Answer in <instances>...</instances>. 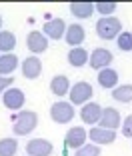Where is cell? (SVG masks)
Here are the masks:
<instances>
[{
  "instance_id": "cell-13",
  "label": "cell",
  "mask_w": 132,
  "mask_h": 156,
  "mask_svg": "<svg viewBox=\"0 0 132 156\" xmlns=\"http://www.w3.org/2000/svg\"><path fill=\"white\" fill-rule=\"evenodd\" d=\"M122 124L120 120V112L116 108H102V116H100V128H108V130H116Z\"/></svg>"
},
{
  "instance_id": "cell-23",
  "label": "cell",
  "mask_w": 132,
  "mask_h": 156,
  "mask_svg": "<svg viewBox=\"0 0 132 156\" xmlns=\"http://www.w3.org/2000/svg\"><path fill=\"white\" fill-rule=\"evenodd\" d=\"M18 150V142L14 138H2L0 140V156H14Z\"/></svg>"
},
{
  "instance_id": "cell-1",
  "label": "cell",
  "mask_w": 132,
  "mask_h": 156,
  "mask_svg": "<svg viewBox=\"0 0 132 156\" xmlns=\"http://www.w3.org/2000/svg\"><path fill=\"white\" fill-rule=\"evenodd\" d=\"M38 126V114L32 110H20L12 124V130L16 136H26Z\"/></svg>"
},
{
  "instance_id": "cell-18",
  "label": "cell",
  "mask_w": 132,
  "mask_h": 156,
  "mask_svg": "<svg viewBox=\"0 0 132 156\" xmlns=\"http://www.w3.org/2000/svg\"><path fill=\"white\" fill-rule=\"evenodd\" d=\"M98 84L102 88H116L118 84V72L112 68H104L98 72Z\"/></svg>"
},
{
  "instance_id": "cell-11",
  "label": "cell",
  "mask_w": 132,
  "mask_h": 156,
  "mask_svg": "<svg viewBox=\"0 0 132 156\" xmlns=\"http://www.w3.org/2000/svg\"><path fill=\"white\" fill-rule=\"evenodd\" d=\"M100 116H102V106L96 104V102H88V104L82 106V112H80V118L84 124H96L100 122Z\"/></svg>"
},
{
  "instance_id": "cell-12",
  "label": "cell",
  "mask_w": 132,
  "mask_h": 156,
  "mask_svg": "<svg viewBox=\"0 0 132 156\" xmlns=\"http://www.w3.org/2000/svg\"><path fill=\"white\" fill-rule=\"evenodd\" d=\"M40 72H42L40 58H36V56H28V58H24V62H22L24 78H28V80H36V78L40 76Z\"/></svg>"
},
{
  "instance_id": "cell-19",
  "label": "cell",
  "mask_w": 132,
  "mask_h": 156,
  "mask_svg": "<svg viewBox=\"0 0 132 156\" xmlns=\"http://www.w3.org/2000/svg\"><path fill=\"white\" fill-rule=\"evenodd\" d=\"M70 12L76 18H90L94 12V4L92 2H70Z\"/></svg>"
},
{
  "instance_id": "cell-26",
  "label": "cell",
  "mask_w": 132,
  "mask_h": 156,
  "mask_svg": "<svg viewBox=\"0 0 132 156\" xmlns=\"http://www.w3.org/2000/svg\"><path fill=\"white\" fill-rule=\"evenodd\" d=\"M116 2H96L94 4V8L98 10V12L100 14H104V16H110V14L114 12V10H116Z\"/></svg>"
},
{
  "instance_id": "cell-15",
  "label": "cell",
  "mask_w": 132,
  "mask_h": 156,
  "mask_svg": "<svg viewBox=\"0 0 132 156\" xmlns=\"http://www.w3.org/2000/svg\"><path fill=\"white\" fill-rule=\"evenodd\" d=\"M86 38V30L80 26V24H70L66 28V44H70L72 48H76L78 44H82Z\"/></svg>"
},
{
  "instance_id": "cell-28",
  "label": "cell",
  "mask_w": 132,
  "mask_h": 156,
  "mask_svg": "<svg viewBox=\"0 0 132 156\" xmlns=\"http://www.w3.org/2000/svg\"><path fill=\"white\" fill-rule=\"evenodd\" d=\"M12 82L14 80L10 76H0V92H6L10 86H12Z\"/></svg>"
},
{
  "instance_id": "cell-20",
  "label": "cell",
  "mask_w": 132,
  "mask_h": 156,
  "mask_svg": "<svg viewBox=\"0 0 132 156\" xmlns=\"http://www.w3.org/2000/svg\"><path fill=\"white\" fill-rule=\"evenodd\" d=\"M18 66V56L14 54H2L0 58V76H6V74H12Z\"/></svg>"
},
{
  "instance_id": "cell-29",
  "label": "cell",
  "mask_w": 132,
  "mask_h": 156,
  "mask_svg": "<svg viewBox=\"0 0 132 156\" xmlns=\"http://www.w3.org/2000/svg\"><path fill=\"white\" fill-rule=\"evenodd\" d=\"M0 26H2V16H0Z\"/></svg>"
},
{
  "instance_id": "cell-24",
  "label": "cell",
  "mask_w": 132,
  "mask_h": 156,
  "mask_svg": "<svg viewBox=\"0 0 132 156\" xmlns=\"http://www.w3.org/2000/svg\"><path fill=\"white\" fill-rule=\"evenodd\" d=\"M74 156H100V146L98 144H84L74 150Z\"/></svg>"
},
{
  "instance_id": "cell-17",
  "label": "cell",
  "mask_w": 132,
  "mask_h": 156,
  "mask_svg": "<svg viewBox=\"0 0 132 156\" xmlns=\"http://www.w3.org/2000/svg\"><path fill=\"white\" fill-rule=\"evenodd\" d=\"M50 90L52 94L56 96H64L66 92H70V82H68V76H64V74H58L50 80Z\"/></svg>"
},
{
  "instance_id": "cell-2",
  "label": "cell",
  "mask_w": 132,
  "mask_h": 156,
  "mask_svg": "<svg viewBox=\"0 0 132 156\" xmlns=\"http://www.w3.org/2000/svg\"><path fill=\"white\" fill-rule=\"evenodd\" d=\"M122 32V22L114 16H104V18L98 20L96 24V34L102 38V40H112V38H118V34Z\"/></svg>"
},
{
  "instance_id": "cell-10",
  "label": "cell",
  "mask_w": 132,
  "mask_h": 156,
  "mask_svg": "<svg viewBox=\"0 0 132 156\" xmlns=\"http://www.w3.org/2000/svg\"><path fill=\"white\" fill-rule=\"evenodd\" d=\"M88 138H90L94 144L102 146V144H112L116 140V130H108V128H92L88 132Z\"/></svg>"
},
{
  "instance_id": "cell-5",
  "label": "cell",
  "mask_w": 132,
  "mask_h": 156,
  "mask_svg": "<svg viewBox=\"0 0 132 156\" xmlns=\"http://www.w3.org/2000/svg\"><path fill=\"white\" fill-rule=\"evenodd\" d=\"M24 92L20 90V88H12L10 86L8 90L2 94V102H4V106L8 108V110H18V108H22L24 106Z\"/></svg>"
},
{
  "instance_id": "cell-9",
  "label": "cell",
  "mask_w": 132,
  "mask_h": 156,
  "mask_svg": "<svg viewBox=\"0 0 132 156\" xmlns=\"http://www.w3.org/2000/svg\"><path fill=\"white\" fill-rule=\"evenodd\" d=\"M26 154L28 156H50L52 154V144L44 138H34L26 144Z\"/></svg>"
},
{
  "instance_id": "cell-27",
  "label": "cell",
  "mask_w": 132,
  "mask_h": 156,
  "mask_svg": "<svg viewBox=\"0 0 132 156\" xmlns=\"http://www.w3.org/2000/svg\"><path fill=\"white\" fill-rule=\"evenodd\" d=\"M122 134L126 138H132V114L122 122Z\"/></svg>"
},
{
  "instance_id": "cell-4",
  "label": "cell",
  "mask_w": 132,
  "mask_h": 156,
  "mask_svg": "<svg viewBox=\"0 0 132 156\" xmlns=\"http://www.w3.org/2000/svg\"><path fill=\"white\" fill-rule=\"evenodd\" d=\"M70 104H88V100L92 98V86L88 82H76L74 86H70Z\"/></svg>"
},
{
  "instance_id": "cell-14",
  "label": "cell",
  "mask_w": 132,
  "mask_h": 156,
  "mask_svg": "<svg viewBox=\"0 0 132 156\" xmlns=\"http://www.w3.org/2000/svg\"><path fill=\"white\" fill-rule=\"evenodd\" d=\"M64 30H66V24L62 18H52L44 24V36L50 40H60L64 36Z\"/></svg>"
},
{
  "instance_id": "cell-8",
  "label": "cell",
  "mask_w": 132,
  "mask_h": 156,
  "mask_svg": "<svg viewBox=\"0 0 132 156\" xmlns=\"http://www.w3.org/2000/svg\"><path fill=\"white\" fill-rule=\"evenodd\" d=\"M86 138H88V132L82 126H74V128H70L68 132H66V138H64V144L68 148H80L84 146V142H86Z\"/></svg>"
},
{
  "instance_id": "cell-16",
  "label": "cell",
  "mask_w": 132,
  "mask_h": 156,
  "mask_svg": "<svg viewBox=\"0 0 132 156\" xmlns=\"http://www.w3.org/2000/svg\"><path fill=\"white\" fill-rule=\"evenodd\" d=\"M88 58H90V54H88L82 46H76V48H72V50L68 52V62H70V66H74V68L84 66L88 62Z\"/></svg>"
},
{
  "instance_id": "cell-21",
  "label": "cell",
  "mask_w": 132,
  "mask_h": 156,
  "mask_svg": "<svg viewBox=\"0 0 132 156\" xmlns=\"http://www.w3.org/2000/svg\"><path fill=\"white\" fill-rule=\"evenodd\" d=\"M14 46H16V36L12 32H8V30H2L0 32V50L10 54L14 50Z\"/></svg>"
},
{
  "instance_id": "cell-7",
  "label": "cell",
  "mask_w": 132,
  "mask_h": 156,
  "mask_svg": "<svg viewBox=\"0 0 132 156\" xmlns=\"http://www.w3.org/2000/svg\"><path fill=\"white\" fill-rule=\"evenodd\" d=\"M26 46H28V50L32 52V56H36L40 54V52H46V48H48V38L44 36L42 32H30L26 36Z\"/></svg>"
},
{
  "instance_id": "cell-25",
  "label": "cell",
  "mask_w": 132,
  "mask_h": 156,
  "mask_svg": "<svg viewBox=\"0 0 132 156\" xmlns=\"http://www.w3.org/2000/svg\"><path fill=\"white\" fill-rule=\"evenodd\" d=\"M118 48L122 52L132 50V32H120L118 34Z\"/></svg>"
},
{
  "instance_id": "cell-22",
  "label": "cell",
  "mask_w": 132,
  "mask_h": 156,
  "mask_svg": "<svg viewBox=\"0 0 132 156\" xmlns=\"http://www.w3.org/2000/svg\"><path fill=\"white\" fill-rule=\"evenodd\" d=\"M112 98L116 102H132V86H130V84L116 86L114 92H112Z\"/></svg>"
},
{
  "instance_id": "cell-6",
  "label": "cell",
  "mask_w": 132,
  "mask_h": 156,
  "mask_svg": "<svg viewBox=\"0 0 132 156\" xmlns=\"http://www.w3.org/2000/svg\"><path fill=\"white\" fill-rule=\"evenodd\" d=\"M110 62H112V54H110V50H106V48H96V50L90 54V58H88V64H90L94 70L108 68Z\"/></svg>"
},
{
  "instance_id": "cell-3",
  "label": "cell",
  "mask_w": 132,
  "mask_h": 156,
  "mask_svg": "<svg viewBox=\"0 0 132 156\" xmlns=\"http://www.w3.org/2000/svg\"><path fill=\"white\" fill-rule=\"evenodd\" d=\"M50 118L58 124H66L74 118V108L70 102H64V100H58L50 106Z\"/></svg>"
}]
</instances>
